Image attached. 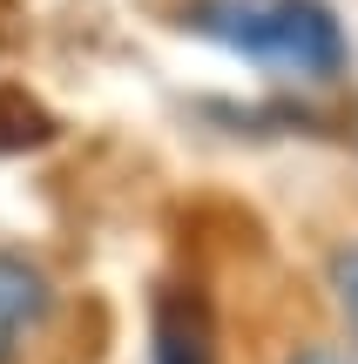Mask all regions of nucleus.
I'll use <instances>...</instances> for the list:
<instances>
[{
  "label": "nucleus",
  "instance_id": "1",
  "mask_svg": "<svg viewBox=\"0 0 358 364\" xmlns=\"http://www.w3.org/2000/svg\"><path fill=\"white\" fill-rule=\"evenodd\" d=\"M183 27L305 88H325L352 68V41L332 0H183Z\"/></svg>",
  "mask_w": 358,
  "mask_h": 364
},
{
  "label": "nucleus",
  "instance_id": "2",
  "mask_svg": "<svg viewBox=\"0 0 358 364\" xmlns=\"http://www.w3.org/2000/svg\"><path fill=\"white\" fill-rule=\"evenodd\" d=\"M149 364H216V324L196 290H156L149 311Z\"/></svg>",
  "mask_w": 358,
  "mask_h": 364
},
{
  "label": "nucleus",
  "instance_id": "3",
  "mask_svg": "<svg viewBox=\"0 0 358 364\" xmlns=\"http://www.w3.org/2000/svg\"><path fill=\"white\" fill-rule=\"evenodd\" d=\"M48 270L21 250H0V364H21V351L34 344V331L48 324Z\"/></svg>",
  "mask_w": 358,
  "mask_h": 364
},
{
  "label": "nucleus",
  "instance_id": "4",
  "mask_svg": "<svg viewBox=\"0 0 358 364\" xmlns=\"http://www.w3.org/2000/svg\"><path fill=\"white\" fill-rule=\"evenodd\" d=\"M54 135V115L41 102H27L21 88H0V156H21V149H41Z\"/></svg>",
  "mask_w": 358,
  "mask_h": 364
},
{
  "label": "nucleus",
  "instance_id": "5",
  "mask_svg": "<svg viewBox=\"0 0 358 364\" xmlns=\"http://www.w3.org/2000/svg\"><path fill=\"white\" fill-rule=\"evenodd\" d=\"M325 284H332V304H338V317H345V331H352V344H358V236L332 250Z\"/></svg>",
  "mask_w": 358,
  "mask_h": 364
},
{
  "label": "nucleus",
  "instance_id": "6",
  "mask_svg": "<svg viewBox=\"0 0 358 364\" xmlns=\"http://www.w3.org/2000/svg\"><path fill=\"white\" fill-rule=\"evenodd\" d=\"M284 364H358L352 351H338V344H298Z\"/></svg>",
  "mask_w": 358,
  "mask_h": 364
}]
</instances>
